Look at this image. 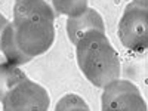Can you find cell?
<instances>
[{
    "instance_id": "4",
    "label": "cell",
    "mask_w": 148,
    "mask_h": 111,
    "mask_svg": "<svg viewBox=\"0 0 148 111\" xmlns=\"http://www.w3.org/2000/svg\"><path fill=\"white\" fill-rule=\"evenodd\" d=\"M2 104L6 111H45L49 108L51 99L45 88L25 77L12 88Z\"/></svg>"
},
{
    "instance_id": "8",
    "label": "cell",
    "mask_w": 148,
    "mask_h": 111,
    "mask_svg": "<svg viewBox=\"0 0 148 111\" xmlns=\"http://www.w3.org/2000/svg\"><path fill=\"white\" fill-rule=\"evenodd\" d=\"M56 18L59 15H67L68 18H76L88 9V0H49Z\"/></svg>"
},
{
    "instance_id": "7",
    "label": "cell",
    "mask_w": 148,
    "mask_h": 111,
    "mask_svg": "<svg viewBox=\"0 0 148 111\" xmlns=\"http://www.w3.org/2000/svg\"><path fill=\"white\" fill-rule=\"evenodd\" d=\"M25 77V73L21 71L15 64L9 62V61L0 64V102L12 90V88H15Z\"/></svg>"
},
{
    "instance_id": "3",
    "label": "cell",
    "mask_w": 148,
    "mask_h": 111,
    "mask_svg": "<svg viewBox=\"0 0 148 111\" xmlns=\"http://www.w3.org/2000/svg\"><path fill=\"white\" fill-rule=\"evenodd\" d=\"M119 36L129 51L142 53L148 46V0H132L119 22Z\"/></svg>"
},
{
    "instance_id": "5",
    "label": "cell",
    "mask_w": 148,
    "mask_h": 111,
    "mask_svg": "<svg viewBox=\"0 0 148 111\" xmlns=\"http://www.w3.org/2000/svg\"><path fill=\"white\" fill-rule=\"evenodd\" d=\"M104 111H145L147 105L139 89L127 80L116 79L104 86Z\"/></svg>"
},
{
    "instance_id": "6",
    "label": "cell",
    "mask_w": 148,
    "mask_h": 111,
    "mask_svg": "<svg viewBox=\"0 0 148 111\" xmlns=\"http://www.w3.org/2000/svg\"><path fill=\"white\" fill-rule=\"evenodd\" d=\"M93 31L105 33L104 21L95 9L88 8L82 15L76 18H68L67 21L68 39L71 40L73 45H77L84 36H88L89 33H93Z\"/></svg>"
},
{
    "instance_id": "1",
    "label": "cell",
    "mask_w": 148,
    "mask_h": 111,
    "mask_svg": "<svg viewBox=\"0 0 148 111\" xmlns=\"http://www.w3.org/2000/svg\"><path fill=\"white\" fill-rule=\"evenodd\" d=\"M53 40V21L43 16H14V22L3 31L0 51L9 62L21 65L47 52Z\"/></svg>"
},
{
    "instance_id": "9",
    "label": "cell",
    "mask_w": 148,
    "mask_h": 111,
    "mask_svg": "<svg viewBox=\"0 0 148 111\" xmlns=\"http://www.w3.org/2000/svg\"><path fill=\"white\" fill-rule=\"evenodd\" d=\"M9 24V21L0 14V42H2V36H3V31H5V28H6V25Z\"/></svg>"
},
{
    "instance_id": "2",
    "label": "cell",
    "mask_w": 148,
    "mask_h": 111,
    "mask_svg": "<svg viewBox=\"0 0 148 111\" xmlns=\"http://www.w3.org/2000/svg\"><path fill=\"white\" fill-rule=\"evenodd\" d=\"M76 46L77 64L84 77L96 88H104L110 82L120 77L119 53L105 33H89Z\"/></svg>"
}]
</instances>
